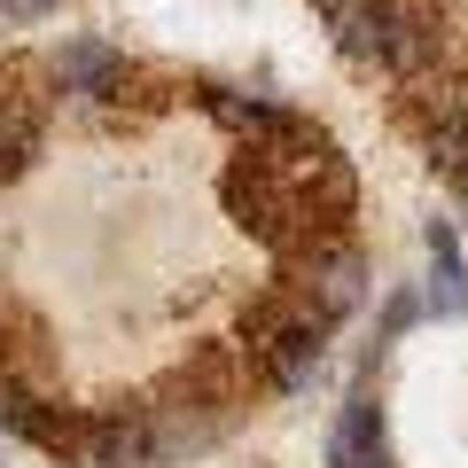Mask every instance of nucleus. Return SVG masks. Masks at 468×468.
Masks as SVG:
<instances>
[{
	"instance_id": "obj_2",
	"label": "nucleus",
	"mask_w": 468,
	"mask_h": 468,
	"mask_svg": "<svg viewBox=\"0 0 468 468\" xmlns=\"http://www.w3.org/2000/svg\"><path fill=\"white\" fill-rule=\"evenodd\" d=\"M55 117V70L39 55H0V187L24 180Z\"/></svg>"
},
{
	"instance_id": "obj_10",
	"label": "nucleus",
	"mask_w": 468,
	"mask_h": 468,
	"mask_svg": "<svg viewBox=\"0 0 468 468\" xmlns=\"http://www.w3.org/2000/svg\"><path fill=\"white\" fill-rule=\"evenodd\" d=\"M55 8H63V0H0L8 24H39V16H55Z\"/></svg>"
},
{
	"instance_id": "obj_4",
	"label": "nucleus",
	"mask_w": 468,
	"mask_h": 468,
	"mask_svg": "<svg viewBox=\"0 0 468 468\" xmlns=\"http://www.w3.org/2000/svg\"><path fill=\"white\" fill-rule=\"evenodd\" d=\"M452 63V0H390L383 16V70L430 79Z\"/></svg>"
},
{
	"instance_id": "obj_9",
	"label": "nucleus",
	"mask_w": 468,
	"mask_h": 468,
	"mask_svg": "<svg viewBox=\"0 0 468 468\" xmlns=\"http://www.w3.org/2000/svg\"><path fill=\"white\" fill-rule=\"evenodd\" d=\"M414 320H421V289H390L383 313H375V359H383V344H399Z\"/></svg>"
},
{
	"instance_id": "obj_6",
	"label": "nucleus",
	"mask_w": 468,
	"mask_h": 468,
	"mask_svg": "<svg viewBox=\"0 0 468 468\" xmlns=\"http://www.w3.org/2000/svg\"><path fill=\"white\" fill-rule=\"evenodd\" d=\"M0 437H16V445H39V452H79V406L48 399L39 383L24 375H0Z\"/></svg>"
},
{
	"instance_id": "obj_3",
	"label": "nucleus",
	"mask_w": 468,
	"mask_h": 468,
	"mask_svg": "<svg viewBox=\"0 0 468 468\" xmlns=\"http://www.w3.org/2000/svg\"><path fill=\"white\" fill-rule=\"evenodd\" d=\"M282 282L297 289L304 304H320V313L344 328L359 304H367V250L351 242V234H328V242H313V250H297V258H282Z\"/></svg>"
},
{
	"instance_id": "obj_7",
	"label": "nucleus",
	"mask_w": 468,
	"mask_h": 468,
	"mask_svg": "<svg viewBox=\"0 0 468 468\" xmlns=\"http://www.w3.org/2000/svg\"><path fill=\"white\" fill-rule=\"evenodd\" d=\"M48 70H55L63 94L94 101V110H117V94H125V79H133V55L110 48V39H94V32H70L63 48L48 55Z\"/></svg>"
},
{
	"instance_id": "obj_8",
	"label": "nucleus",
	"mask_w": 468,
	"mask_h": 468,
	"mask_svg": "<svg viewBox=\"0 0 468 468\" xmlns=\"http://www.w3.org/2000/svg\"><path fill=\"white\" fill-rule=\"evenodd\" d=\"M421 250H430V289H421V313L461 320V313H468V250H461V227H452V218H430V227H421Z\"/></svg>"
},
{
	"instance_id": "obj_1",
	"label": "nucleus",
	"mask_w": 468,
	"mask_h": 468,
	"mask_svg": "<svg viewBox=\"0 0 468 468\" xmlns=\"http://www.w3.org/2000/svg\"><path fill=\"white\" fill-rule=\"evenodd\" d=\"M328 335L335 320L320 313V304H304L289 282L258 289L250 304H242V359L258 367V383L282 390V399H297V390H313V375L328 367Z\"/></svg>"
},
{
	"instance_id": "obj_11",
	"label": "nucleus",
	"mask_w": 468,
	"mask_h": 468,
	"mask_svg": "<svg viewBox=\"0 0 468 468\" xmlns=\"http://www.w3.org/2000/svg\"><path fill=\"white\" fill-rule=\"evenodd\" d=\"M452 203H461V218H468V165L452 172Z\"/></svg>"
},
{
	"instance_id": "obj_5",
	"label": "nucleus",
	"mask_w": 468,
	"mask_h": 468,
	"mask_svg": "<svg viewBox=\"0 0 468 468\" xmlns=\"http://www.w3.org/2000/svg\"><path fill=\"white\" fill-rule=\"evenodd\" d=\"M79 468H156L149 445V399H110V406H79Z\"/></svg>"
}]
</instances>
